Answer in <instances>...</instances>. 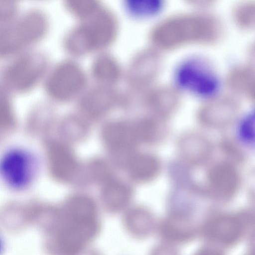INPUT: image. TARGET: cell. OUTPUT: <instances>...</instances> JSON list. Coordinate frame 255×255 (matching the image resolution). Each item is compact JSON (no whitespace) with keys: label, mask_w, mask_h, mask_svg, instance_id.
Wrapping results in <instances>:
<instances>
[{"label":"cell","mask_w":255,"mask_h":255,"mask_svg":"<svg viewBox=\"0 0 255 255\" xmlns=\"http://www.w3.org/2000/svg\"><path fill=\"white\" fill-rule=\"evenodd\" d=\"M42 168L41 159L22 147L7 149L0 159L1 181L13 192H24L33 187L39 179Z\"/></svg>","instance_id":"cell-1"},{"label":"cell","mask_w":255,"mask_h":255,"mask_svg":"<svg viewBox=\"0 0 255 255\" xmlns=\"http://www.w3.org/2000/svg\"><path fill=\"white\" fill-rule=\"evenodd\" d=\"M49 28L45 13L37 9L29 10L1 24L0 47L4 52L11 51L34 43L47 34Z\"/></svg>","instance_id":"cell-2"},{"label":"cell","mask_w":255,"mask_h":255,"mask_svg":"<svg viewBox=\"0 0 255 255\" xmlns=\"http://www.w3.org/2000/svg\"><path fill=\"white\" fill-rule=\"evenodd\" d=\"M113 27L111 16L100 7L90 16L80 20L66 33L65 45L74 52L100 48L110 41Z\"/></svg>","instance_id":"cell-3"},{"label":"cell","mask_w":255,"mask_h":255,"mask_svg":"<svg viewBox=\"0 0 255 255\" xmlns=\"http://www.w3.org/2000/svg\"><path fill=\"white\" fill-rule=\"evenodd\" d=\"M176 79L181 87L199 95H207L216 89L218 81L212 68L204 61L191 58L178 68Z\"/></svg>","instance_id":"cell-4"},{"label":"cell","mask_w":255,"mask_h":255,"mask_svg":"<svg viewBox=\"0 0 255 255\" xmlns=\"http://www.w3.org/2000/svg\"><path fill=\"white\" fill-rule=\"evenodd\" d=\"M239 105L233 98L217 97L203 105L198 112V118L205 126L221 128L229 126L237 117Z\"/></svg>","instance_id":"cell-5"},{"label":"cell","mask_w":255,"mask_h":255,"mask_svg":"<svg viewBox=\"0 0 255 255\" xmlns=\"http://www.w3.org/2000/svg\"><path fill=\"white\" fill-rule=\"evenodd\" d=\"M126 164L130 178L139 183L152 180L158 175L160 169L158 159L150 154L130 156Z\"/></svg>","instance_id":"cell-6"},{"label":"cell","mask_w":255,"mask_h":255,"mask_svg":"<svg viewBox=\"0 0 255 255\" xmlns=\"http://www.w3.org/2000/svg\"><path fill=\"white\" fill-rule=\"evenodd\" d=\"M161 236L173 243H185L191 240L194 235L193 226L190 219L181 214H175L167 217L160 225Z\"/></svg>","instance_id":"cell-7"},{"label":"cell","mask_w":255,"mask_h":255,"mask_svg":"<svg viewBox=\"0 0 255 255\" xmlns=\"http://www.w3.org/2000/svg\"><path fill=\"white\" fill-rule=\"evenodd\" d=\"M125 224L133 236L142 238L149 235L154 227V220L148 210L136 207L127 213Z\"/></svg>","instance_id":"cell-8"},{"label":"cell","mask_w":255,"mask_h":255,"mask_svg":"<svg viewBox=\"0 0 255 255\" xmlns=\"http://www.w3.org/2000/svg\"><path fill=\"white\" fill-rule=\"evenodd\" d=\"M164 0H124L126 10L137 19H147L157 15L162 9Z\"/></svg>","instance_id":"cell-9"},{"label":"cell","mask_w":255,"mask_h":255,"mask_svg":"<svg viewBox=\"0 0 255 255\" xmlns=\"http://www.w3.org/2000/svg\"><path fill=\"white\" fill-rule=\"evenodd\" d=\"M230 85L255 101V71L246 67L234 70L229 77Z\"/></svg>","instance_id":"cell-10"},{"label":"cell","mask_w":255,"mask_h":255,"mask_svg":"<svg viewBox=\"0 0 255 255\" xmlns=\"http://www.w3.org/2000/svg\"><path fill=\"white\" fill-rule=\"evenodd\" d=\"M183 137L180 141V150L187 160L195 161L200 155L208 151L209 143L204 136L193 134Z\"/></svg>","instance_id":"cell-11"},{"label":"cell","mask_w":255,"mask_h":255,"mask_svg":"<svg viewBox=\"0 0 255 255\" xmlns=\"http://www.w3.org/2000/svg\"><path fill=\"white\" fill-rule=\"evenodd\" d=\"M178 96L172 89H159L152 93L148 99V104L153 111L165 114L175 109L178 104Z\"/></svg>","instance_id":"cell-12"},{"label":"cell","mask_w":255,"mask_h":255,"mask_svg":"<svg viewBox=\"0 0 255 255\" xmlns=\"http://www.w3.org/2000/svg\"><path fill=\"white\" fill-rule=\"evenodd\" d=\"M65 8L75 17L86 18L101 7L98 0H63Z\"/></svg>","instance_id":"cell-13"},{"label":"cell","mask_w":255,"mask_h":255,"mask_svg":"<svg viewBox=\"0 0 255 255\" xmlns=\"http://www.w3.org/2000/svg\"><path fill=\"white\" fill-rule=\"evenodd\" d=\"M235 18L242 27H255V2H247L239 6L235 12Z\"/></svg>","instance_id":"cell-14"},{"label":"cell","mask_w":255,"mask_h":255,"mask_svg":"<svg viewBox=\"0 0 255 255\" xmlns=\"http://www.w3.org/2000/svg\"><path fill=\"white\" fill-rule=\"evenodd\" d=\"M239 133L242 141L255 149V112L245 119L240 128Z\"/></svg>","instance_id":"cell-15"},{"label":"cell","mask_w":255,"mask_h":255,"mask_svg":"<svg viewBox=\"0 0 255 255\" xmlns=\"http://www.w3.org/2000/svg\"><path fill=\"white\" fill-rule=\"evenodd\" d=\"M252 54H253L254 58H255V47L254 48V49L253 50V53Z\"/></svg>","instance_id":"cell-16"},{"label":"cell","mask_w":255,"mask_h":255,"mask_svg":"<svg viewBox=\"0 0 255 255\" xmlns=\"http://www.w3.org/2000/svg\"><path fill=\"white\" fill-rule=\"evenodd\" d=\"M14 0V1L17 2L18 0Z\"/></svg>","instance_id":"cell-17"}]
</instances>
